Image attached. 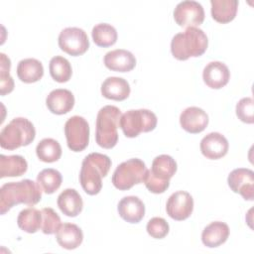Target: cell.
I'll return each mask as SVG.
<instances>
[{
	"instance_id": "obj_36",
	"label": "cell",
	"mask_w": 254,
	"mask_h": 254,
	"mask_svg": "<svg viewBox=\"0 0 254 254\" xmlns=\"http://www.w3.org/2000/svg\"><path fill=\"white\" fill-rule=\"evenodd\" d=\"M143 183L145 184L146 188L149 190V191L153 192V193H163L167 190V189L170 186V183H165V182H161L157 179H155L149 170H147L145 178Z\"/></svg>"
},
{
	"instance_id": "obj_6",
	"label": "cell",
	"mask_w": 254,
	"mask_h": 254,
	"mask_svg": "<svg viewBox=\"0 0 254 254\" xmlns=\"http://www.w3.org/2000/svg\"><path fill=\"white\" fill-rule=\"evenodd\" d=\"M157 116L148 109H132L121 115L119 126L128 138H135L142 132H150L157 126Z\"/></svg>"
},
{
	"instance_id": "obj_26",
	"label": "cell",
	"mask_w": 254,
	"mask_h": 254,
	"mask_svg": "<svg viewBox=\"0 0 254 254\" xmlns=\"http://www.w3.org/2000/svg\"><path fill=\"white\" fill-rule=\"evenodd\" d=\"M211 16L218 23H228L232 21L237 13V0H210Z\"/></svg>"
},
{
	"instance_id": "obj_25",
	"label": "cell",
	"mask_w": 254,
	"mask_h": 254,
	"mask_svg": "<svg viewBox=\"0 0 254 254\" xmlns=\"http://www.w3.org/2000/svg\"><path fill=\"white\" fill-rule=\"evenodd\" d=\"M28 163L20 155H0V178L20 177L27 172Z\"/></svg>"
},
{
	"instance_id": "obj_4",
	"label": "cell",
	"mask_w": 254,
	"mask_h": 254,
	"mask_svg": "<svg viewBox=\"0 0 254 254\" xmlns=\"http://www.w3.org/2000/svg\"><path fill=\"white\" fill-rule=\"evenodd\" d=\"M121 111L114 105H105L97 113L95 141L101 148L111 149L118 142L117 128Z\"/></svg>"
},
{
	"instance_id": "obj_3",
	"label": "cell",
	"mask_w": 254,
	"mask_h": 254,
	"mask_svg": "<svg viewBox=\"0 0 254 254\" xmlns=\"http://www.w3.org/2000/svg\"><path fill=\"white\" fill-rule=\"evenodd\" d=\"M208 40L205 33L196 27L187 28L185 32L176 34L171 42V52L179 61L190 57H199L207 49Z\"/></svg>"
},
{
	"instance_id": "obj_34",
	"label": "cell",
	"mask_w": 254,
	"mask_h": 254,
	"mask_svg": "<svg viewBox=\"0 0 254 254\" xmlns=\"http://www.w3.org/2000/svg\"><path fill=\"white\" fill-rule=\"evenodd\" d=\"M236 115L244 123L254 122V101L252 97H243L236 104Z\"/></svg>"
},
{
	"instance_id": "obj_17",
	"label": "cell",
	"mask_w": 254,
	"mask_h": 254,
	"mask_svg": "<svg viewBox=\"0 0 254 254\" xmlns=\"http://www.w3.org/2000/svg\"><path fill=\"white\" fill-rule=\"evenodd\" d=\"M117 210L120 217L129 223H138L145 215V205L143 201L135 195H128L121 198Z\"/></svg>"
},
{
	"instance_id": "obj_14",
	"label": "cell",
	"mask_w": 254,
	"mask_h": 254,
	"mask_svg": "<svg viewBox=\"0 0 254 254\" xmlns=\"http://www.w3.org/2000/svg\"><path fill=\"white\" fill-rule=\"evenodd\" d=\"M228 148L227 139L218 132L208 133L200 141L202 155L210 160H217L224 157L228 152Z\"/></svg>"
},
{
	"instance_id": "obj_30",
	"label": "cell",
	"mask_w": 254,
	"mask_h": 254,
	"mask_svg": "<svg viewBox=\"0 0 254 254\" xmlns=\"http://www.w3.org/2000/svg\"><path fill=\"white\" fill-rule=\"evenodd\" d=\"M63 182L62 174L52 168L42 170L37 176V183L45 193L51 194L59 190Z\"/></svg>"
},
{
	"instance_id": "obj_18",
	"label": "cell",
	"mask_w": 254,
	"mask_h": 254,
	"mask_svg": "<svg viewBox=\"0 0 254 254\" xmlns=\"http://www.w3.org/2000/svg\"><path fill=\"white\" fill-rule=\"evenodd\" d=\"M48 109L58 115L69 112L74 105V96L68 89L57 88L52 90L46 98Z\"/></svg>"
},
{
	"instance_id": "obj_1",
	"label": "cell",
	"mask_w": 254,
	"mask_h": 254,
	"mask_svg": "<svg viewBox=\"0 0 254 254\" xmlns=\"http://www.w3.org/2000/svg\"><path fill=\"white\" fill-rule=\"evenodd\" d=\"M41 198L42 189L32 180L7 183L0 189V212L5 214L11 207L20 203L35 205Z\"/></svg>"
},
{
	"instance_id": "obj_11",
	"label": "cell",
	"mask_w": 254,
	"mask_h": 254,
	"mask_svg": "<svg viewBox=\"0 0 254 254\" xmlns=\"http://www.w3.org/2000/svg\"><path fill=\"white\" fill-rule=\"evenodd\" d=\"M227 183L232 191L240 193L245 200L254 198V173L250 169L238 168L233 170L227 178Z\"/></svg>"
},
{
	"instance_id": "obj_7",
	"label": "cell",
	"mask_w": 254,
	"mask_h": 254,
	"mask_svg": "<svg viewBox=\"0 0 254 254\" xmlns=\"http://www.w3.org/2000/svg\"><path fill=\"white\" fill-rule=\"evenodd\" d=\"M146 172L147 168L142 160L129 159L117 166L112 175V184L120 190H130L134 185L144 181Z\"/></svg>"
},
{
	"instance_id": "obj_2",
	"label": "cell",
	"mask_w": 254,
	"mask_h": 254,
	"mask_svg": "<svg viewBox=\"0 0 254 254\" xmlns=\"http://www.w3.org/2000/svg\"><path fill=\"white\" fill-rule=\"evenodd\" d=\"M111 167L108 156L100 153H90L82 161L79 182L83 190L90 195L97 194L102 189V178L106 177Z\"/></svg>"
},
{
	"instance_id": "obj_32",
	"label": "cell",
	"mask_w": 254,
	"mask_h": 254,
	"mask_svg": "<svg viewBox=\"0 0 254 254\" xmlns=\"http://www.w3.org/2000/svg\"><path fill=\"white\" fill-rule=\"evenodd\" d=\"M1 69H0V94L5 95L14 89V80L10 75L11 61L3 53L0 54Z\"/></svg>"
},
{
	"instance_id": "obj_12",
	"label": "cell",
	"mask_w": 254,
	"mask_h": 254,
	"mask_svg": "<svg viewBox=\"0 0 254 254\" xmlns=\"http://www.w3.org/2000/svg\"><path fill=\"white\" fill-rule=\"evenodd\" d=\"M168 215L178 221L190 216L193 210V198L185 190H178L170 195L166 204Z\"/></svg>"
},
{
	"instance_id": "obj_33",
	"label": "cell",
	"mask_w": 254,
	"mask_h": 254,
	"mask_svg": "<svg viewBox=\"0 0 254 254\" xmlns=\"http://www.w3.org/2000/svg\"><path fill=\"white\" fill-rule=\"evenodd\" d=\"M42 231L45 234H54L61 226V217L51 207H45L42 210Z\"/></svg>"
},
{
	"instance_id": "obj_15",
	"label": "cell",
	"mask_w": 254,
	"mask_h": 254,
	"mask_svg": "<svg viewBox=\"0 0 254 254\" xmlns=\"http://www.w3.org/2000/svg\"><path fill=\"white\" fill-rule=\"evenodd\" d=\"M202 78L208 87L219 89L228 83L230 71L225 64L221 62H210L203 68Z\"/></svg>"
},
{
	"instance_id": "obj_21",
	"label": "cell",
	"mask_w": 254,
	"mask_h": 254,
	"mask_svg": "<svg viewBox=\"0 0 254 254\" xmlns=\"http://www.w3.org/2000/svg\"><path fill=\"white\" fill-rule=\"evenodd\" d=\"M229 236V227L222 221H213L204 227L201 233L202 243L209 248L223 244Z\"/></svg>"
},
{
	"instance_id": "obj_35",
	"label": "cell",
	"mask_w": 254,
	"mask_h": 254,
	"mask_svg": "<svg viewBox=\"0 0 254 254\" xmlns=\"http://www.w3.org/2000/svg\"><path fill=\"white\" fill-rule=\"evenodd\" d=\"M146 229L153 238L162 239L169 233L170 226L163 217H153L148 221Z\"/></svg>"
},
{
	"instance_id": "obj_31",
	"label": "cell",
	"mask_w": 254,
	"mask_h": 254,
	"mask_svg": "<svg viewBox=\"0 0 254 254\" xmlns=\"http://www.w3.org/2000/svg\"><path fill=\"white\" fill-rule=\"evenodd\" d=\"M49 69L53 79L58 82H66L69 80L72 73V68L69 62L62 56L52 58L50 61Z\"/></svg>"
},
{
	"instance_id": "obj_9",
	"label": "cell",
	"mask_w": 254,
	"mask_h": 254,
	"mask_svg": "<svg viewBox=\"0 0 254 254\" xmlns=\"http://www.w3.org/2000/svg\"><path fill=\"white\" fill-rule=\"evenodd\" d=\"M59 47L64 53L76 57L83 55L89 48V40L84 30L67 27L59 35Z\"/></svg>"
},
{
	"instance_id": "obj_5",
	"label": "cell",
	"mask_w": 254,
	"mask_h": 254,
	"mask_svg": "<svg viewBox=\"0 0 254 254\" xmlns=\"http://www.w3.org/2000/svg\"><path fill=\"white\" fill-rule=\"evenodd\" d=\"M36 137L33 123L24 117L12 119L0 132V146L6 150H15L28 146Z\"/></svg>"
},
{
	"instance_id": "obj_8",
	"label": "cell",
	"mask_w": 254,
	"mask_h": 254,
	"mask_svg": "<svg viewBox=\"0 0 254 254\" xmlns=\"http://www.w3.org/2000/svg\"><path fill=\"white\" fill-rule=\"evenodd\" d=\"M64 135L67 147L73 152H80L89 143V125L83 117L71 116L64 124Z\"/></svg>"
},
{
	"instance_id": "obj_19",
	"label": "cell",
	"mask_w": 254,
	"mask_h": 254,
	"mask_svg": "<svg viewBox=\"0 0 254 254\" xmlns=\"http://www.w3.org/2000/svg\"><path fill=\"white\" fill-rule=\"evenodd\" d=\"M56 239L59 245L64 249L72 250L77 248L83 240L82 230L74 223L61 224L56 232Z\"/></svg>"
},
{
	"instance_id": "obj_27",
	"label": "cell",
	"mask_w": 254,
	"mask_h": 254,
	"mask_svg": "<svg viewBox=\"0 0 254 254\" xmlns=\"http://www.w3.org/2000/svg\"><path fill=\"white\" fill-rule=\"evenodd\" d=\"M17 224L27 233L37 232L42 227V211L32 206L21 210L17 217Z\"/></svg>"
},
{
	"instance_id": "obj_10",
	"label": "cell",
	"mask_w": 254,
	"mask_h": 254,
	"mask_svg": "<svg viewBox=\"0 0 254 254\" xmlns=\"http://www.w3.org/2000/svg\"><path fill=\"white\" fill-rule=\"evenodd\" d=\"M174 19L181 27L199 26L204 20L203 7L193 0L182 1L174 10Z\"/></svg>"
},
{
	"instance_id": "obj_13",
	"label": "cell",
	"mask_w": 254,
	"mask_h": 254,
	"mask_svg": "<svg viewBox=\"0 0 254 254\" xmlns=\"http://www.w3.org/2000/svg\"><path fill=\"white\" fill-rule=\"evenodd\" d=\"M180 124L182 128L189 133H200L208 124V115L203 109L196 106H190L181 113Z\"/></svg>"
},
{
	"instance_id": "obj_24",
	"label": "cell",
	"mask_w": 254,
	"mask_h": 254,
	"mask_svg": "<svg viewBox=\"0 0 254 254\" xmlns=\"http://www.w3.org/2000/svg\"><path fill=\"white\" fill-rule=\"evenodd\" d=\"M17 75L23 82H36L44 75L43 64L40 61L32 58L21 60L17 65Z\"/></svg>"
},
{
	"instance_id": "obj_28",
	"label": "cell",
	"mask_w": 254,
	"mask_h": 254,
	"mask_svg": "<svg viewBox=\"0 0 254 254\" xmlns=\"http://www.w3.org/2000/svg\"><path fill=\"white\" fill-rule=\"evenodd\" d=\"M36 154L41 161L45 163H53L61 158L62 147L57 140L53 138H45L38 143Z\"/></svg>"
},
{
	"instance_id": "obj_22",
	"label": "cell",
	"mask_w": 254,
	"mask_h": 254,
	"mask_svg": "<svg viewBox=\"0 0 254 254\" xmlns=\"http://www.w3.org/2000/svg\"><path fill=\"white\" fill-rule=\"evenodd\" d=\"M58 206L61 211L69 217L78 215L83 207L80 194L74 189H65L58 196Z\"/></svg>"
},
{
	"instance_id": "obj_23",
	"label": "cell",
	"mask_w": 254,
	"mask_h": 254,
	"mask_svg": "<svg viewBox=\"0 0 254 254\" xmlns=\"http://www.w3.org/2000/svg\"><path fill=\"white\" fill-rule=\"evenodd\" d=\"M149 171L155 179L161 182L170 183V179L177 172V163L175 159L169 155H159L153 160L151 170Z\"/></svg>"
},
{
	"instance_id": "obj_20",
	"label": "cell",
	"mask_w": 254,
	"mask_h": 254,
	"mask_svg": "<svg viewBox=\"0 0 254 254\" xmlns=\"http://www.w3.org/2000/svg\"><path fill=\"white\" fill-rule=\"evenodd\" d=\"M101 94L108 99L122 101L130 94V85L122 77L109 76L101 84Z\"/></svg>"
},
{
	"instance_id": "obj_16",
	"label": "cell",
	"mask_w": 254,
	"mask_h": 254,
	"mask_svg": "<svg viewBox=\"0 0 254 254\" xmlns=\"http://www.w3.org/2000/svg\"><path fill=\"white\" fill-rule=\"evenodd\" d=\"M103 62L107 68L119 72L130 71L136 65L135 56L124 49H116L106 53Z\"/></svg>"
},
{
	"instance_id": "obj_29",
	"label": "cell",
	"mask_w": 254,
	"mask_h": 254,
	"mask_svg": "<svg viewBox=\"0 0 254 254\" xmlns=\"http://www.w3.org/2000/svg\"><path fill=\"white\" fill-rule=\"evenodd\" d=\"M92 40L98 47L106 48L114 45L117 41L116 29L107 23H99L92 28Z\"/></svg>"
}]
</instances>
